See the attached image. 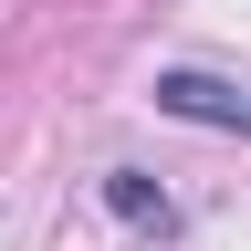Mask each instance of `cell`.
<instances>
[{
  "instance_id": "6da1fadb",
  "label": "cell",
  "mask_w": 251,
  "mask_h": 251,
  "mask_svg": "<svg viewBox=\"0 0 251 251\" xmlns=\"http://www.w3.org/2000/svg\"><path fill=\"white\" fill-rule=\"evenodd\" d=\"M157 105H168V115H199V126H251V105H241L230 84H209V74H168Z\"/></svg>"
}]
</instances>
